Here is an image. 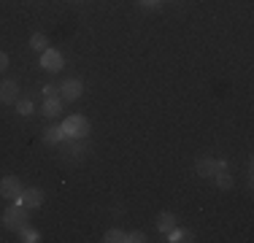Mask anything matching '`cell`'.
Masks as SVG:
<instances>
[{"mask_svg":"<svg viewBox=\"0 0 254 243\" xmlns=\"http://www.w3.org/2000/svg\"><path fill=\"white\" fill-rule=\"evenodd\" d=\"M3 222H5V227L8 230H16V233H22V230L27 227V208L25 205H11V208H5V214H3Z\"/></svg>","mask_w":254,"mask_h":243,"instance_id":"obj_1","label":"cell"},{"mask_svg":"<svg viewBox=\"0 0 254 243\" xmlns=\"http://www.w3.org/2000/svg\"><path fill=\"white\" fill-rule=\"evenodd\" d=\"M63 132L65 138H87L89 132V119L81 117V114H76V117H68L63 124Z\"/></svg>","mask_w":254,"mask_h":243,"instance_id":"obj_2","label":"cell"},{"mask_svg":"<svg viewBox=\"0 0 254 243\" xmlns=\"http://www.w3.org/2000/svg\"><path fill=\"white\" fill-rule=\"evenodd\" d=\"M81 92H84V84L78 78H68L65 84H60V97L63 100H78Z\"/></svg>","mask_w":254,"mask_h":243,"instance_id":"obj_3","label":"cell"},{"mask_svg":"<svg viewBox=\"0 0 254 243\" xmlns=\"http://www.w3.org/2000/svg\"><path fill=\"white\" fill-rule=\"evenodd\" d=\"M0 194L3 197H19L22 194V181L16 179V176H5V179H0Z\"/></svg>","mask_w":254,"mask_h":243,"instance_id":"obj_4","label":"cell"},{"mask_svg":"<svg viewBox=\"0 0 254 243\" xmlns=\"http://www.w3.org/2000/svg\"><path fill=\"white\" fill-rule=\"evenodd\" d=\"M41 65H44L49 73H57L63 68V54L54 52V49H46V52H41Z\"/></svg>","mask_w":254,"mask_h":243,"instance_id":"obj_5","label":"cell"},{"mask_svg":"<svg viewBox=\"0 0 254 243\" xmlns=\"http://www.w3.org/2000/svg\"><path fill=\"white\" fill-rule=\"evenodd\" d=\"M19 203L25 205V208H41V205H44V192L41 189H22Z\"/></svg>","mask_w":254,"mask_h":243,"instance_id":"obj_6","label":"cell"},{"mask_svg":"<svg viewBox=\"0 0 254 243\" xmlns=\"http://www.w3.org/2000/svg\"><path fill=\"white\" fill-rule=\"evenodd\" d=\"M216 170H227V165L222 160H200L197 162V176H203V179H211Z\"/></svg>","mask_w":254,"mask_h":243,"instance_id":"obj_7","label":"cell"},{"mask_svg":"<svg viewBox=\"0 0 254 243\" xmlns=\"http://www.w3.org/2000/svg\"><path fill=\"white\" fill-rule=\"evenodd\" d=\"M16 97H19L16 81H3L0 84V103H16Z\"/></svg>","mask_w":254,"mask_h":243,"instance_id":"obj_8","label":"cell"},{"mask_svg":"<svg viewBox=\"0 0 254 243\" xmlns=\"http://www.w3.org/2000/svg\"><path fill=\"white\" fill-rule=\"evenodd\" d=\"M157 227H160L162 233H171V230L176 227V216H173V214H168V211H162L160 219H157Z\"/></svg>","mask_w":254,"mask_h":243,"instance_id":"obj_9","label":"cell"},{"mask_svg":"<svg viewBox=\"0 0 254 243\" xmlns=\"http://www.w3.org/2000/svg\"><path fill=\"white\" fill-rule=\"evenodd\" d=\"M211 179L216 181V186H219V189H233V176L225 173V170H216V173L211 176Z\"/></svg>","mask_w":254,"mask_h":243,"instance_id":"obj_10","label":"cell"},{"mask_svg":"<svg viewBox=\"0 0 254 243\" xmlns=\"http://www.w3.org/2000/svg\"><path fill=\"white\" fill-rule=\"evenodd\" d=\"M60 97H46V103H44V117H57L60 114Z\"/></svg>","mask_w":254,"mask_h":243,"instance_id":"obj_11","label":"cell"},{"mask_svg":"<svg viewBox=\"0 0 254 243\" xmlns=\"http://www.w3.org/2000/svg\"><path fill=\"white\" fill-rule=\"evenodd\" d=\"M63 138H65L63 127H49V130L44 132V141H46V143H60Z\"/></svg>","mask_w":254,"mask_h":243,"instance_id":"obj_12","label":"cell"},{"mask_svg":"<svg viewBox=\"0 0 254 243\" xmlns=\"http://www.w3.org/2000/svg\"><path fill=\"white\" fill-rule=\"evenodd\" d=\"M46 44H49V41H46L44 33H35L33 38H30V46H33L35 52H46Z\"/></svg>","mask_w":254,"mask_h":243,"instance_id":"obj_13","label":"cell"},{"mask_svg":"<svg viewBox=\"0 0 254 243\" xmlns=\"http://www.w3.org/2000/svg\"><path fill=\"white\" fill-rule=\"evenodd\" d=\"M103 241H106V243H125L127 241V233H122V230H108Z\"/></svg>","mask_w":254,"mask_h":243,"instance_id":"obj_14","label":"cell"},{"mask_svg":"<svg viewBox=\"0 0 254 243\" xmlns=\"http://www.w3.org/2000/svg\"><path fill=\"white\" fill-rule=\"evenodd\" d=\"M70 151H73V154H87V143H84V138H76L73 143H70Z\"/></svg>","mask_w":254,"mask_h":243,"instance_id":"obj_15","label":"cell"},{"mask_svg":"<svg viewBox=\"0 0 254 243\" xmlns=\"http://www.w3.org/2000/svg\"><path fill=\"white\" fill-rule=\"evenodd\" d=\"M16 111H19L22 117H27V114H33V103L30 100H16Z\"/></svg>","mask_w":254,"mask_h":243,"instance_id":"obj_16","label":"cell"},{"mask_svg":"<svg viewBox=\"0 0 254 243\" xmlns=\"http://www.w3.org/2000/svg\"><path fill=\"white\" fill-rule=\"evenodd\" d=\"M22 241H27V243H35L38 241V233H35V230H22Z\"/></svg>","mask_w":254,"mask_h":243,"instance_id":"obj_17","label":"cell"},{"mask_svg":"<svg viewBox=\"0 0 254 243\" xmlns=\"http://www.w3.org/2000/svg\"><path fill=\"white\" fill-rule=\"evenodd\" d=\"M44 95H46V97H57V95H60V89L54 87V84H46V87H44Z\"/></svg>","mask_w":254,"mask_h":243,"instance_id":"obj_18","label":"cell"},{"mask_svg":"<svg viewBox=\"0 0 254 243\" xmlns=\"http://www.w3.org/2000/svg\"><path fill=\"white\" fill-rule=\"evenodd\" d=\"M127 241H130V243H143L146 238H143V233H130V235H127Z\"/></svg>","mask_w":254,"mask_h":243,"instance_id":"obj_19","label":"cell"},{"mask_svg":"<svg viewBox=\"0 0 254 243\" xmlns=\"http://www.w3.org/2000/svg\"><path fill=\"white\" fill-rule=\"evenodd\" d=\"M5 68H8V57H5L3 52H0V73H3Z\"/></svg>","mask_w":254,"mask_h":243,"instance_id":"obj_20","label":"cell"},{"mask_svg":"<svg viewBox=\"0 0 254 243\" xmlns=\"http://www.w3.org/2000/svg\"><path fill=\"white\" fill-rule=\"evenodd\" d=\"M157 3H160V0H141V5H143V8H154Z\"/></svg>","mask_w":254,"mask_h":243,"instance_id":"obj_21","label":"cell"}]
</instances>
